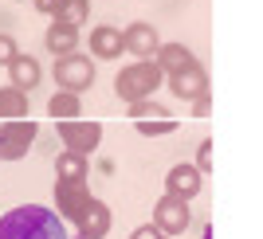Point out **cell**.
<instances>
[{
    "label": "cell",
    "mask_w": 263,
    "mask_h": 239,
    "mask_svg": "<svg viewBox=\"0 0 263 239\" xmlns=\"http://www.w3.org/2000/svg\"><path fill=\"white\" fill-rule=\"evenodd\" d=\"M0 239H67V224L44 204H24L0 216Z\"/></svg>",
    "instance_id": "6da1fadb"
},
{
    "label": "cell",
    "mask_w": 263,
    "mask_h": 239,
    "mask_svg": "<svg viewBox=\"0 0 263 239\" xmlns=\"http://www.w3.org/2000/svg\"><path fill=\"white\" fill-rule=\"evenodd\" d=\"M161 67L154 59H138L114 78V90H118L122 102H142V98H154V90L161 87Z\"/></svg>",
    "instance_id": "7a4b0ae2"
},
{
    "label": "cell",
    "mask_w": 263,
    "mask_h": 239,
    "mask_svg": "<svg viewBox=\"0 0 263 239\" xmlns=\"http://www.w3.org/2000/svg\"><path fill=\"white\" fill-rule=\"evenodd\" d=\"M55 83L63 90H71V94H79V90H87L95 83V67H90L87 55H79V51L59 55L55 59Z\"/></svg>",
    "instance_id": "3957f363"
},
{
    "label": "cell",
    "mask_w": 263,
    "mask_h": 239,
    "mask_svg": "<svg viewBox=\"0 0 263 239\" xmlns=\"http://www.w3.org/2000/svg\"><path fill=\"white\" fill-rule=\"evenodd\" d=\"M59 126V137H63V145L71 153H95L102 142V126L99 122H79V118H63V122H55Z\"/></svg>",
    "instance_id": "277c9868"
},
{
    "label": "cell",
    "mask_w": 263,
    "mask_h": 239,
    "mask_svg": "<svg viewBox=\"0 0 263 239\" xmlns=\"http://www.w3.org/2000/svg\"><path fill=\"white\" fill-rule=\"evenodd\" d=\"M35 142V122L12 118L0 126V161H20Z\"/></svg>",
    "instance_id": "5b68a950"
},
{
    "label": "cell",
    "mask_w": 263,
    "mask_h": 239,
    "mask_svg": "<svg viewBox=\"0 0 263 239\" xmlns=\"http://www.w3.org/2000/svg\"><path fill=\"white\" fill-rule=\"evenodd\" d=\"M189 200H181V196H169L165 192L161 200H157L154 208V228H161L165 235H185L189 231Z\"/></svg>",
    "instance_id": "8992f818"
},
{
    "label": "cell",
    "mask_w": 263,
    "mask_h": 239,
    "mask_svg": "<svg viewBox=\"0 0 263 239\" xmlns=\"http://www.w3.org/2000/svg\"><path fill=\"white\" fill-rule=\"evenodd\" d=\"M55 204H59V220H71V224H75V220L83 216V208L90 204L87 181H59V185H55Z\"/></svg>",
    "instance_id": "52a82bcc"
},
{
    "label": "cell",
    "mask_w": 263,
    "mask_h": 239,
    "mask_svg": "<svg viewBox=\"0 0 263 239\" xmlns=\"http://www.w3.org/2000/svg\"><path fill=\"white\" fill-rule=\"evenodd\" d=\"M169 90H173L181 102H193V98H200V94H209V75L200 71V63H193V67H185V71H177V75H169Z\"/></svg>",
    "instance_id": "ba28073f"
},
{
    "label": "cell",
    "mask_w": 263,
    "mask_h": 239,
    "mask_svg": "<svg viewBox=\"0 0 263 239\" xmlns=\"http://www.w3.org/2000/svg\"><path fill=\"white\" fill-rule=\"evenodd\" d=\"M200 181H204V176H200L193 165H173L169 176H165V192L181 196V200H193V196H200V188H204Z\"/></svg>",
    "instance_id": "9c48e42d"
},
{
    "label": "cell",
    "mask_w": 263,
    "mask_h": 239,
    "mask_svg": "<svg viewBox=\"0 0 263 239\" xmlns=\"http://www.w3.org/2000/svg\"><path fill=\"white\" fill-rule=\"evenodd\" d=\"M75 228H79V235H83V239H102L110 231V208L90 196V204L83 208V216L75 220Z\"/></svg>",
    "instance_id": "30bf717a"
},
{
    "label": "cell",
    "mask_w": 263,
    "mask_h": 239,
    "mask_svg": "<svg viewBox=\"0 0 263 239\" xmlns=\"http://www.w3.org/2000/svg\"><path fill=\"white\" fill-rule=\"evenodd\" d=\"M122 47L134 51V55H142V59H154V51L161 47L157 28H154V24H130V28L122 32Z\"/></svg>",
    "instance_id": "8fae6325"
},
{
    "label": "cell",
    "mask_w": 263,
    "mask_h": 239,
    "mask_svg": "<svg viewBox=\"0 0 263 239\" xmlns=\"http://www.w3.org/2000/svg\"><path fill=\"white\" fill-rule=\"evenodd\" d=\"M122 51H126L122 47V28H110V24L90 28V55L95 59H118Z\"/></svg>",
    "instance_id": "7c38bea8"
},
{
    "label": "cell",
    "mask_w": 263,
    "mask_h": 239,
    "mask_svg": "<svg viewBox=\"0 0 263 239\" xmlns=\"http://www.w3.org/2000/svg\"><path fill=\"white\" fill-rule=\"evenodd\" d=\"M154 55H157L154 63L161 67V75H177V71H185V67L197 63V59H193V51H189L185 44H161Z\"/></svg>",
    "instance_id": "4fadbf2b"
},
{
    "label": "cell",
    "mask_w": 263,
    "mask_h": 239,
    "mask_svg": "<svg viewBox=\"0 0 263 239\" xmlns=\"http://www.w3.org/2000/svg\"><path fill=\"white\" fill-rule=\"evenodd\" d=\"M8 71H12V87H20V90H35L40 87V75H44L32 55H16L8 63Z\"/></svg>",
    "instance_id": "5bb4252c"
},
{
    "label": "cell",
    "mask_w": 263,
    "mask_h": 239,
    "mask_svg": "<svg viewBox=\"0 0 263 239\" xmlns=\"http://www.w3.org/2000/svg\"><path fill=\"white\" fill-rule=\"evenodd\" d=\"M44 44H47V51H51V55H71V51H75V44H79V28L55 20L51 28H47Z\"/></svg>",
    "instance_id": "9a60e30c"
},
{
    "label": "cell",
    "mask_w": 263,
    "mask_h": 239,
    "mask_svg": "<svg viewBox=\"0 0 263 239\" xmlns=\"http://www.w3.org/2000/svg\"><path fill=\"white\" fill-rule=\"evenodd\" d=\"M0 118H28V94L20 87H0Z\"/></svg>",
    "instance_id": "2e32d148"
},
{
    "label": "cell",
    "mask_w": 263,
    "mask_h": 239,
    "mask_svg": "<svg viewBox=\"0 0 263 239\" xmlns=\"http://www.w3.org/2000/svg\"><path fill=\"white\" fill-rule=\"evenodd\" d=\"M47 114H51L55 122L79 118V114H83V98L71 94V90H59V94H51V102H47Z\"/></svg>",
    "instance_id": "e0dca14e"
},
{
    "label": "cell",
    "mask_w": 263,
    "mask_h": 239,
    "mask_svg": "<svg viewBox=\"0 0 263 239\" xmlns=\"http://www.w3.org/2000/svg\"><path fill=\"white\" fill-rule=\"evenodd\" d=\"M55 176L59 181H87V157L83 153H59V161H55Z\"/></svg>",
    "instance_id": "ac0fdd59"
},
{
    "label": "cell",
    "mask_w": 263,
    "mask_h": 239,
    "mask_svg": "<svg viewBox=\"0 0 263 239\" xmlns=\"http://www.w3.org/2000/svg\"><path fill=\"white\" fill-rule=\"evenodd\" d=\"M87 8H90L87 0H63V8L55 12V20H59V24H71V28H79V24L87 20Z\"/></svg>",
    "instance_id": "d6986e66"
},
{
    "label": "cell",
    "mask_w": 263,
    "mask_h": 239,
    "mask_svg": "<svg viewBox=\"0 0 263 239\" xmlns=\"http://www.w3.org/2000/svg\"><path fill=\"white\" fill-rule=\"evenodd\" d=\"M130 118L142 122V118H169V106H161L157 98H142V102H130Z\"/></svg>",
    "instance_id": "ffe728a7"
},
{
    "label": "cell",
    "mask_w": 263,
    "mask_h": 239,
    "mask_svg": "<svg viewBox=\"0 0 263 239\" xmlns=\"http://www.w3.org/2000/svg\"><path fill=\"white\" fill-rule=\"evenodd\" d=\"M177 130V122L173 118H161V122H138V133H145V137H157V133H173Z\"/></svg>",
    "instance_id": "44dd1931"
},
{
    "label": "cell",
    "mask_w": 263,
    "mask_h": 239,
    "mask_svg": "<svg viewBox=\"0 0 263 239\" xmlns=\"http://www.w3.org/2000/svg\"><path fill=\"white\" fill-rule=\"evenodd\" d=\"M200 176L204 173H212V142H200V149H197V165H193Z\"/></svg>",
    "instance_id": "7402d4cb"
},
{
    "label": "cell",
    "mask_w": 263,
    "mask_h": 239,
    "mask_svg": "<svg viewBox=\"0 0 263 239\" xmlns=\"http://www.w3.org/2000/svg\"><path fill=\"white\" fill-rule=\"evenodd\" d=\"M16 55L20 51H16V44H12V35H0V67H8Z\"/></svg>",
    "instance_id": "603a6c76"
},
{
    "label": "cell",
    "mask_w": 263,
    "mask_h": 239,
    "mask_svg": "<svg viewBox=\"0 0 263 239\" xmlns=\"http://www.w3.org/2000/svg\"><path fill=\"white\" fill-rule=\"evenodd\" d=\"M130 239H169V235H165L161 228H154V224H145V228H138Z\"/></svg>",
    "instance_id": "cb8c5ba5"
},
{
    "label": "cell",
    "mask_w": 263,
    "mask_h": 239,
    "mask_svg": "<svg viewBox=\"0 0 263 239\" xmlns=\"http://www.w3.org/2000/svg\"><path fill=\"white\" fill-rule=\"evenodd\" d=\"M209 110H212L209 94H200V98H193V114H197V118H209Z\"/></svg>",
    "instance_id": "d4e9b609"
},
{
    "label": "cell",
    "mask_w": 263,
    "mask_h": 239,
    "mask_svg": "<svg viewBox=\"0 0 263 239\" xmlns=\"http://www.w3.org/2000/svg\"><path fill=\"white\" fill-rule=\"evenodd\" d=\"M35 8L44 12V16H55V12L63 8V0H35Z\"/></svg>",
    "instance_id": "484cf974"
}]
</instances>
